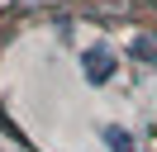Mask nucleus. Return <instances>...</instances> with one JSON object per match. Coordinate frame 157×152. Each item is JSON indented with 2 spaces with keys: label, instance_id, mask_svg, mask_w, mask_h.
<instances>
[{
  "label": "nucleus",
  "instance_id": "nucleus-1",
  "mask_svg": "<svg viewBox=\"0 0 157 152\" xmlns=\"http://www.w3.org/2000/svg\"><path fill=\"white\" fill-rule=\"evenodd\" d=\"M114 52H109L105 43H95V48H86V52H81V71H86V81L90 86H105L109 76H114Z\"/></svg>",
  "mask_w": 157,
  "mask_h": 152
},
{
  "label": "nucleus",
  "instance_id": "nucleus-2",
  "mask_svg": "<svg viewBox=\"0 0 157 152\" xmlns=\"http://www.w3.org/2000/svg\"><path fill=\"white\" fill-rule=\"evenodd\" d=\"M128 52H133L138 62H152V66H157V43H152V38H133V43H128Z\"/></svg>",
  "mask_w": 157,
  "mask_h": 152
},
{
  "label": "nucleus",
  "instance_id": "nucleus-3",
  "mask_svg": "<svg viewBox=\"0 0 157 152\" xmlns=\"http://www.w3.org/2000/svg\"><path fill=\"white\" fill-rule=\"evenodd\" d=\"M105 142H109V147H114V152H133V138H128L124 128H114V124H109V128H105Z\"/></svg>",
  "mask_w": 157,
  "mask_h": 152
}]
</instances>
